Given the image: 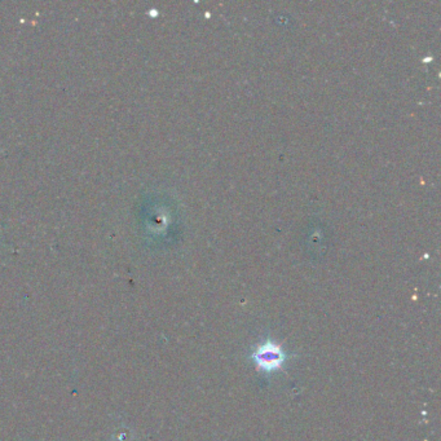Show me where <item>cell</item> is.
Wrapping results in <instances>:
<instances>
[{"label":"cell","mask_w":441,"mask_h":441,"mask_svg":"<svg viewBox=\"0 0 441 441\" xmlns=\"http://www.w3.org/2000/svg\"><path fill=\"white\" fill-rule=\"evenodd\" d=\"M294 354H290L275 340L267 338L258 343L251 351L249 360L264 374H273L282 370Z\"/></svg>","instance_id":"obj_1"}]
</instances>
